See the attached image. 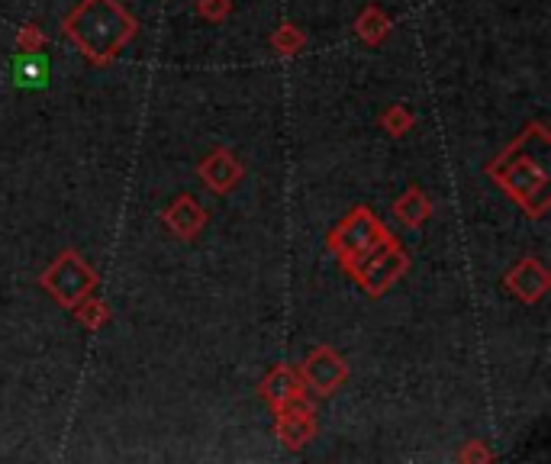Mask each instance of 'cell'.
I'll return each mask as SVG.
<instances>
[{
  "label": "cell",
  "mask_w": 551,
  "mask_h": 464,
  "mask_svg": "<svg viewBox=\"0 0 551 464\" xmlns=\"http://www.w3.org/2000/svg\"><path fill=\"white\" fill-rule=\"evenodd\" d=\"M406 268H410V255H406L403 245L390 236L384 245H377V249L361 261V265L352 271V278L361 284V290H365L368 297L377 300L403 278Z\"/></svg>",
  "instance_id": "cell-5"
},
{
  "label": "cell",
  "mask_w": 551,
  "mask_h": 464,
  "mask_svg": "<svg viewBox=\"0 0 551 464\" xmlns=\"http://www.w3.org/2000/svg\"><path fill=\"white\" fill-rule=\"evenodd\" d=\"M197 174L213 194H229L232 187L245 178V165L229 149H216V152H210L207 158H203Z\"/></svg>",
  "instance_id": "cell-9"
},
{
  "label": "cell",
  "mask_w": 551,
  "mask_h": 464,
  "mask_svg": "<svg viewBox=\"0 0 551 464\" xmlns=\"http://www.w3.org/2000/svg\"><path fill=\"white\" fill-rule=\"evenodd\" d=\"M39 287L46 290L58 307L75 310L84 297L94 294V287H100V278L75 249H65L46 271H42Z\"/></svg>",
  "instance_id": "cell-4"
},
{
  "label": "cell",
  "mask_w": 551,
  "mask_h": 464,
  "mask_svg": "<svg viewBox=\"0 0 551 464\" xmlns=\"http://www.w3.org/2000/svg\"><path fill=\"white\" fill-rule=\"evenodd\" d=\"M390 20H387V13L377 7V4H368L365 10L358 13V20H355V33L358 39L365 42V46H381V42L390 36Z\"/></svg>",
  "instance_id": "cell-14"
},
{
  "label": "cell",
  "mask_w": 551,
  "mask_h": 464,
  "mask_svg": "<svg viewBox=\"0 0 551 464\" xmlns=\"http://www.w3.org/2000/svg\"><path fill=\"white\" fill-rule=\"evenodd\" d=\"M271 46L281 58H294V55H300L303 49H307V33H303V29L294 26V23H284V26L274 29Z\"/></svg>",
  "instance_id": "cell-15"
},
{
  "label": "cell",
  "mask_w": 551,
  "mask_h": 464,
  "mask_svg": "<svg viewBox=\"0 0 551 464\" xmlns=\"http://www.w3.org/2000/svg\"><path fill=\"white\" fill-rule=\"evenodd\" d=\"M390 239V232L384 229V223L368 207H355L345 220L329 232L326 245L342 258V268L352 274L361 261H365L377 245H384Z\"/></svg>",
  "instance_id": "cell-3"
},
{
  "label": "cell",
  "mask_w": 551,
  "mask_h": 464,
  "mask_svg": "<svg viewBox=\"0 0 551 464\" xmlns=\"http://www.w3.org/2000/svg\"><path fill=\"white\" fill-rule=\"evenodd\" d=\"M461 461H490V452H487V448H481V442H471L461 452Z\"/></svg>",
  "instance_id": "cell-20"
},
{
  "label": "cell",
  "mask_w": 551,
  "mask_h": 464,
  "mask_svg": "<svg viewBox=\"0 0 551 464\" xmlns=\"http://www.w3.org/2000/svg\"><path fill=\"white\" fill-rule=\"evenodd\" d=\"M162 223L174 232L178 239H197L203 226H207V210L200 207L197 197L181 194L171 200V207L162 213Z\"/></svg>",
  "instance_id": "cell-11"
},
{
  "label": "cell",
  "mask_w": 551,
  "mask_h": 464,
  "mask_svg": "<svg viewBox=\"0 0 551 464\" xmlns=\"http://www.w3.org/2000/svg\"><path fill=\"white\" fill-rule=\"evenodd\" d=\"M17 49L20 52H39V49H46V33H42L36 23H26L20 29V36H17Z\"/></svg>",
  "instance_id": "cell-19"
},
{
  "label": "cell",
  "mask_w": 551,
  "mask_h": 464,
  "mask_svg": "<svg viewBox=\"0 0 551 464\" xmlns=\"http://www.w3.org/2000/svg\"><path fill=\"white\" fill-rule=\"evenodd\" d=\"M197 13L210 23H223L232 13V0H197Z\"/></svg>",
  "instance_id": "cell-18"
},
{
  "label": "cell",
  "mask_w": 551,
  "mask_h": 464,
  "mask_svg": "<svg viewBox=\"0 0 551 464\" xmlns=\"http://www.w3.org/2000/svg\"><path fill=\"white\" fill-rule=\"evenodd\" d=\"M75 316H78V323L87 326V329H100V326H107L110 323V310H107V303L104 300H91V297H84L78 307H75Z\"/></svg>",
  "instance_id": "cell-17"
},
{
  "label": "cell",
  "mask_w": 551,
  "mask_h": 464,
  "mask_svg": "<svg viewBox=\"0 0 551 464\" xmlns=\"http://www.w3.org/2000/svg\"><path fill=\"white\" fill-rule=\"evenodd\" d=\"M258 390H261V400H268L271 410L278 413V410H284V406H290L294 400H300L303 394H307V384H303L300 371L278 365L265 377V381H261Z\"/></svg>",
  "instance_id": "cell-10"
},
{
  "label": "cell",
  "mask_w": 551,
  "mask_h": 464,
  "mask_svg": "<svg viewBox=\"0 0 551 464\" xmlns=\"http://www.w3.org/2000/svg\"><path fill=\"white\" fill-rule=\"evenodd\" d=\"M62 33L91 65H110L116 52L139 33V23L120 0H81L62 20Z\"/></svg>",
  "instance_id": "cell-2"
},
{
  "label": "cell",
  "mask_w": 551,
  "mask_h": 464,
  "mask_svg": "<svg viewBox=\"0 0 551 464\" xmlns=\"http://www.w3.org/2000/svg\"><path fill=\"white\" fill-rule=\"evenodd\" d=\"M394 216L403 223V226H423L429 216H432V200L423 194V187H406V194L394 200Z\"/></svg>",
  "instance_id": "cell-13"
},
{
  "label": "cell",
  "mask_w": 551,
  "mask_h": 464,
  "mask_svg": "<svg viewBox=\"0 0 551 464\" xmlns=\"http://www.w3.org/2000/svg\"><path fill=\"white\" fill-rule=\"evenodd\" d=\"M416 123V113L410 110V104H394L387 107L381 116V126L387 129V136H406Z\"/></svg>",
  "instance_id": "cell-16"
},
{
  "label": "cell",
  "mask_w": 551,
  "mask_h": 464,
  "mask_svg": "<svg viewBox=\"0 0 551 464\" xmlns=\"http://www.w3.org/2000/svg\"><path fill=\"white\" fill-rule=\"evenodd\" d=\"M300 377H303V384L313 390V394L332 397L348 381V365H345V358L332 352L329 345H319L307 358H303Z\"/></svg>",
  "instance_id": "cell-6"
},
{
  "label": "cell",
  "mask_w": 551,
  "mask_h": 464,
  "mask_svg": "<svg viewBox=\"0 0 551 464\" xmlns=\"http://www.w3.org/2000/svg\"><path fill=\"white\" fill-rule=\"evenodd\" d=\"M548 136L545 123H532L522 129V136L516 142L506 145V152L497 155L487 165V174L497 181L506 194H510L532 220H542L548 213V142L539 145V152H532V142Z\"/></svg>",
  "instance_id": "cell-1"
},
{
  "label": "cell",
  "mask_w": 551,
  "mask_h": 464,
  "mask_svg": "<svg viewBox=\"0 0 551 464\" xmlns=\"http://www.w3.org/2000/svg\"><path fill=\"white\" fill-rule=\"evenodd\" d=\"M274 416H278V439L287 448H294V452L316 435V406L307 394L294 400L290 406H284V410H278Z\"/></svg>",
  "instance_id": "cell-7"
},
{
  "label": "cell",
  "mask_w": 551,
  "mask_h": 464,
  "mask_svg": "<svg viewBox=\"0 0 551 464\" xmlns=\"http://www.w3.org/2000/svg\"><path fill=\"white\" fill-rule=\"evenodd\" d=\"M13 87L20 91H46L49 87V58L39 52H23L13 65Z\"/></svg>",
  "instance_id": "cell-12"
},
{
  "label": "cell",
  "mask_w": 551,
  "mask_h": 464,
  "mask_svg": "<svg viewBox=\"0 0 551 464\" xmlns=\"http://www.w3.org/2000/svg\"><path fill=\"white\" fill-rule=\"evenodd\" d=\"M506 287H510V294L522 303H539L551 287L548 268L539 258H519L510 268V274H506Z\"/></svg>",
  "instance_id": "cell-8"
}]
</instances>
